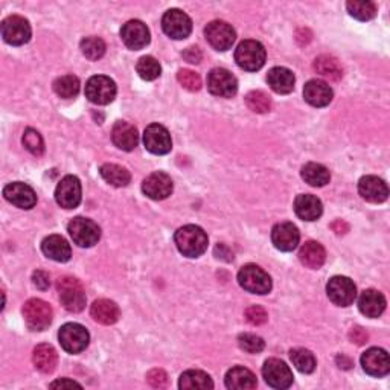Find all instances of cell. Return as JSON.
Listing matches in <instances>:
<instances>
[{
    "label": "cell",
    "mask_w": 390,
    "mask_h": 390,
    "mask_svg": "<svg viewBox=\"0 0 390 390\" xmlns=\"http://www.w3.org/2000/svg\"><path fill=\"white\" fill-rule=\"evenodd\" d=\"M179 252L188 258H199L208 249V235L201 228L188 224L180 228L174 235Z\"/></svg>",
    "instance_id": "cell-1"
},
{
    "label": "cell",
    "mask_w": 390,
    "mask_h": 390,
    "mask_svg": "<svg viewBox=\"0 0 390 390\" xmlns=\"http://www.w3.org/2000/svg\"><path fill=\"white\" fill-rule=\"evenodd\" d=\"M61 305L71 313H80L85 307V291L83 284L75 278H61L57 284Z\"/></svg>",
    "instance_id": "cell-2"
},
{
    "label": "cell",
    "mask_w": 390,
    "mask_h": 390,
    "mask_svg": "<svg viewBox=\"0 0 390 390\" xmlns=\"http://www.w3.org/2000/svg\"><path fill=\"white\" fill-rule=\"evenodd\" d=\"M266 49L256 40H244L235 51V61L241 69L256 72L266 64Z\"/></svg>",
    "instance_id": "cell-3"
},
{
    "label": "cell",
    "mask_w": 390,
    "mask_h": 390,
    "mask_svg": "<svg viewBox=\"0 0 390 390\" xmlns=\"http://www.w3.org/2000/svg\"><path fill=\"white\" fill-rule=\"evenodd\" d=\"M240 285L253 295H267L271 290V278L255 264L244 266L238 273Z\"/></svg>",
    "instance_id": "cell-4"
},
{
    "label": "cell",
    "mask_w": 390,
    "mask_h": 390,
    "mask_svg": "<svg viewBox=\"0 0 390 390\" xmlns=\"http://www.w3.org/2000/svg\"><path fill=\"white\" fill-rule=\"evenodd\" d=\"M52 308L42 299H29L23 305V317L31 331H45L52 324Z\"/></svg>",
    "instance_id": "cell-5"
},
{
    "label": "cell",
    "mask_w": 390,
    "mask_h": 390,
    "mask_svg": "<svg viewBox=\"0 0 390 390\" xmlns=\"http://www.w3.org/2000/svg\"><path fill=\"white\" fill-rule=\"evenodd\" d=\"M67 230L73 242L80 247H92L101 238V229L98 228V224L84 217L73 218L67 226Z\"/></svg>",
    "instance_id": "cell-6"
},
{
    "label": "cell",
    "mask_w": 390,
    "mask_h": 390,
    "mask_svg": "<svg viewBox=\"0 0 390 390\" xmlns=\"http://www.w3.org/2000/svg\"><path fill=\"white\" fill-rule=\"evenodd\" d=\"M61 348L69 354H80L89 346L90 336L87 329L80 324H66L58 333Z\"/></svg>",
    "instance_id": "cell-7"
},
{
    "label": "cell",
    "mask_w": 390,
    "mask_h": 390,
    "mask_svg": "<svg viewBox=\"0 0 390 390\" xmlns=\"http://www.w3.org/2000/svg\"><path fill=\"white\" fill-rule=\"evenodd\" d=\"M85 96L90 102L98 105L110 104L116 96V84L109 76H92L85 84Z\"/></svg>",
    "instance_id": "cell-8"
},
{
    "label": "cell",
    "mask_w": 390,
    "mask_h": 390,
    "mask_svg": "<svg viewBox=\"0 0 390 390\" xmlns=\"http://www.w3.org/2000/svg\"><path fill=\"white\" fill-rule=\"evenodd\" d=\"M31 25L20 16H9L2 22V37L8 45L22 46L31 40Z\"/></svg>",
    "instance_id": "cell-9"
},
{
    "label": "cell",
    "mask_w": 390,
    "mask_h": 390,
    "mask_svg": "<svg viewBox=\"0 0 390 390\" xmlns=\"http://www.w3.org/2000/svg\"><path fill=\"white\" fill-rule=\"evenodd\" d=\"M326 292L333 304L338 307H349L350 304H354L357 297V287L354 280L346 276H334L328 282Z\"/></svg>",
    "instance_id": "cell-10"
},
{
    "label": "cell",
    "mask_w": 390,
    "mask_h": 390,
    "mask_svg": "<svg viewBox=\"0 0 390 390\" xmlns=\"http://www.w3.org/2000/svg\"><path fill=\"white\" fill-rule=\"evenodd\" d=\"M162 28L165 34L174 40H184L192 32V22L189 16L180 9H170L162 18Z\"/></svg>",
    "instance_id": "cell-11"
},
{
    "label": "cell",
    "mask_w": 390,
    "mask_h": 390,
    "mask_svg": "<svg viewBox=\"0 0 390 390\" xmlns=\"http://www.w3.org/2000/svg\"><path fill=\"white\" fill-rule=\"evenodd\" d=\"M83 191L81 182L75 175H66L61 182L57 184L55 200L64 209H75L81 203Z\"/></svg>",
    "instance_id": "cell-12"
},
{
    "label": "cell",
    "mask_w": 390,
    "mask_h": 390,
    "mask_svg": "<svg viewBox=\"0 0 390 390\" xmlns=\"http://www.w3.org/2000/svg\"><path fill=\"white\" fill-rule=\"evenodd\" d=\"M204 35L209 45L217 49V51H228L233 46L237 40V32L228 22L215 20L211 22L206 29H204Z\"/></svg>",
    "instance_id": "cell-13"
},
{
    "label": "cell",
    "mask_w": 390,
    "mask_h": 390,
    "mask_svg": "<svg viewBox=\"0 0 390 390\" xmlns=\"http://www.w3.org/2000/svg\"><path fill=\"white\" fill-rule=\"evenodd\" d=\"M208 89L220 98H232L238 92V81L228 69H212L208 75Z\"/></svg>",
    "instance_id": "cell-14"
},
{
    "label": "cell",
    "mask_w": 390,
    "mask_h": 390,
    "mask_svg": "<svg viewBox=\"0 0 390 390\" xmlns=\"http://www.w3.org/2000/svg\"><path fill=\"white\" fill-rule=\"evenodd\" d=\"M266 383L273 389H288L292 384V372L287 363L278 358H270L262 366Z\"/></svg>",
    "instance_id": "cell-15"
},
{
    "label": "cell",
    "mask_w": 390,
    "mask_h": 390,
    "mask_svg": "<svg viewBox=\"0 0 390 390\" xmlns=\"http://www.w3.org/2000/svg\"><path fill=\"white\" fill-rule=\"evenodd\" d=\"M145 148L153 154H168L172 148V141L170 131L160 124H151L143 133Z\"/></svg>",
    "instance_id": "cell-16"
},
{
    "label": "cell",
    "mask_w": 390,
    "mask_h": 390,
    "mask_svg": "<svg viewBox=\"0 0 390 390\" xmlns=\"http://www.w3.org/2000/svg\"><path fill=\"white\" fill-rule=\"evenodd\" d=\"M121 38L131 51H141L150 43V29L141 20H130L122 26Z\"/></svg>",
    "instance_id": "cell-17"
},
{
    "label": "cell",
    "mask_w": 390,
    "mask_h": 390,
    "mask_svg": "<svg viewBox=\"0 0 390 390\" xmlns=\"http://www.w3.org/2000/svg\"><path fill=\"white\" fill-rule=\"evenodd\" d=\"M142 191L151 200H165L172 194V180L165 172H153L143 180Z\"/></svg>",
    "instance_id": "cell-18"
},
{
    "label": "cell",
    "mask_w": 390,
    "mask_h": 390,
    "mask_svg": "<svg viewBox=\"0 0 390 390\" xmlns=\"http://www.w3.org/2000/svg\"><path fill=\"white\" fill-rule=\"evenodd\" d=\"M5 199L20 209H32L37 203V195L34 189L22 182L9 183L4 189Z\"/></svg>",
    "instance_id": "cell-19"
},
{
    "label": "cell",
    "mask_w": 390,
    "mask_h": 390,
    "mask_svg": "<svg viewBox=\"0 0 390 390\" xmlns=\"http://www.w3.org/2000/svg\"><path fill=\"white\" fill-rule=\"evenodd\" d=\"M300 233L292 223H279L271 230V241L280 252H292L299 244Z\"/></svg>",
    "instance_id": "cell-20"
},
{
    "label": "cell",
    "mask_w": 390,
    "mask_h": 390,
    "mask_svg": "<svg viewBox=\"0 0 390 390\" xmlns=\"http://www.w3.org/2000/svg\"><path fill=\"white\" fill-rule=\"evenodd\" d=\"M362 366L369 375L384 377L390 370L389 354L382 348H370L362 355Z\"/></svg>",
    "instance_id": "cell-21"
},
{
    "label": "cell",
    "mask_w": 390,
    "mask_h": 390,
    "mask_svg": "<svg viewBox=\"0 0 390 390\" xmlns=\"http://www.w3.org/2000/svg\"><path fill=\"white\" fill-rule=\"evenodd\" d=\"M358 192L369 203H383L389 197V189L384 180L375 175H366L358 182Z\"/></svg>",
    "instance_id": "cell-22"
},
{
    "label": "cell",
    "mask_w": 390,
    "mask_h": 390,
    "mask_svg": "<svg viewBox=\"0 0 390 390\" xmlns=\"http://www.w3.org/2000/svg\"><path fill=\"white\" fill-rule=\"evenodd\" d=\"M112 141L122 151H133L139 143V133L134 125L118 121L113 125Z\"/></svg>",
    "instance_id": "cell-23"
},
{
    "label": "cell",
    "mask_w": 390,
    "mask_h": 390,
    "mask_svg": "<svg viewBox=\"0 0 390 390\" xmlns=\"http://www.w3.org/2000/svg\"><path fill=\"white\" fill-rule=\"evenodd\" d=\"M305 101L313 107H326L333 101V89L321 80H311L304 87Z\"/></svg>",
    "instance_id": "cell-24"
},
{
    "label": "cell",
    "mask_w": 390,
    "mask_h": 390,
    "mask_svg": "<svg viewBox=\"0 0 390 390\" xmlns=\"http://www.w3.org/2000/svg\"><path fill=\"white\" fill-rule=\"evenodd\" d=\"M358 308L366 317H379L386 309V299L378 290H365L358 299Z\"/></svg>",
    "instance_id": "cell-25"
},
{
    "label": "cell",
    "mask_w": 390,
    "mask_h": 390,
    "mask_svg": "<svg viewBox=\"0 0 390 390\" xmlns=\"http://www.w3.org/2000/svg\"><path fill=\"white\" fill-rule=\"evenodd\" d=\"M295 211L300 220L316 221L320 218L321 212H324V206H321V201L316 195L302 194L295 200Z\"/></svg>",
    "instance_id": "cell-26"
},
{
    "label": "cell",
    "mask_w": 390,
    "mask_h": 390,
    "mask_svg": "<svg viewBox=\"0 0 390 390\" xmlns=\"http://www.w3.org/2000/svg\"><path fill=\"white\" fill-rule=\"evenodd\" d=\"M42 250L49 259L57 262H67L72 256L69 242L60 235H49L42 242Z\"/></svg>",
    "instance_id": "cell-27"
},
{
    "label": "cell",
    "mask_w": 390,
    "mask_h": 390,
    "mask_svg": "<svg viewBox=\"0 0 390 390\" xmlns=\"http://www.w3.org/2000/svg\"><path fill=\"white\" fill-rule=\"evenodd\" d=\"M267 83L271 87L273 92L279 95H287L295 89L296 78L287 67H273L267 75Z\"/></svg>",
    "instance_id": "cell-28"
},
{
    "label": "cell",
    "mask_w": 390,
    "mask_h": 390,
    "mask_svg": "<svg viewBox=\"0 0 390 390\" xmlns=\"http://www.w3.org/2000/svg\"><path fill=\"white\" fill-rule=\"evenodd\" d=\"M90 314L98 324L113 325L119 320L121 311H119V307L116 305L113 300L98 299L93 302V305L90 308Z\"/></svg>",
    "instance_id": "cell-29"
},
{
    "label": "cell",
    "mask_w": 390,
    "mask_h": 390,
    "mask_svg": "<svg viewBox=\"0 0 390 390\" xmlns=\"http://www.w3.org/2000/svg\"><path fill=\"white\" fill-rule=\"evenodd\" d=\"M299 259L305 267L317 270V268H320L321 266L325 264L326 252H325L324 246H321L320 242L308 241V242L304 244V246L300 247Z\"/></svg>",
    "instance_id": "cell-30"
},
{
    "label": "cell",
    "mask_w": 390,
    "mask_h": 390,
    "mask_svg": "<svg viewBox=\"0 0 390 390\" xmlns=\"http://www.w3.org/2000/svg\"><path fill=\"white\" fill-rule=\"evenodd\" d=\"M226 386L232 390H252L258 386V382L252 370L237 366L232 367L226 374Z\"/></svg>",
    "instance_id": "cell-31"
},
{
    "label": "cell",
    "mask_w": 390,
    "mask_h": 390,
    "mask_svg": "<svg viewBox=\"0 0 390 390\" xmlns=\"http://www.w3.org/2000/svg\"><path fill=\"white\" fill-rule=\"evenodd\" d=\"M34 366L42 374H52L58 365V354L52 345H38L32 354Z\"/></svg>",
    "instance_id": "cell-32"
},
{
    "label": "cell",
    "mask_w": 390,
    "mask_h": 390,
    "mask_svg": "<svg viewBox=\"0 0 390 390\" xmlns=\"http://www.w3.org/2000/svg\"><path fill=\"white\" fill-rule=\"evenodd\" d=\"M302 179H304L308 184H311V187L321 188L329 183L331 174L324 165L309 162L304 168H302Z\"/></svg>",
    "instance_id": "cell-33"
},
{
    "label": "cell",
    "mask_w": 390,
    "mask_h": 390,
    "mask_svg": "<svg viewBox=\"0 0 390 390\" xmlns=\"http://www.w3.org/2000/svg\"><path fill=\"white\" fill-rule=\"evenodd\" d=\"M179 387L188 390H208L213 387V383L212 378L203 370H187L180 377Z\"/></svg>",
    "instance_id": "cell-34"
},
{
    "label": "cell",
    "mask_w": 390,
    "mask_h": 390,
    "mask_svg": "<svg viewBox=\"0 0 390 390\" xmlns=\"http://www.w3.org/2000/svg\"><path fill=\"white\" fill-rule=\"evenodd\" d=\"M100 172H101V177L107 183H110L112 187H116V188H124L131 180L130 172L126 171L125 168L119 167V165H114V163L102 165Z\"/></svg>",
    "instance_id": "cell-35"
},
{
    "label": "cell",
    "mask_w": 390,
    "mask_h": 390,
    "mask_svg": "<svg viewBox=\"0 0 390 390\" xmlns=\"http://www.w3.org/2000/svg\"><path fill=\"white\" fill-rule=\"evenodd\" d=\"M314 71L325 76L329 81H338L343 76V71H341L340 63L334 57L329 55H320L314 61Z\"/></svg>",
    "instance_id": "cell-36"
},
{
    "label": "cell",
    "mask_w": 390,
    "mask_h": 390,
    "mask_svg": "<svg viewBox=\"0 0 390 390\" xmlns=\"http://www.w3.org/2000/svg\"><path fill=\"white\" fill-rule=\"evenodd\" d=\"M290 358L295 367L302 374H311L314 372V369L317 366L316 363V357L308 349L304 348H296L290 353Z\"/></svg>",
    "instance_id": "cell-37"
},
{
    "label": "cell",
    "mask_w": 390,
    "mask_h": 390,
    "mask_svg": "<svg viewBox=\"0 0 390 390\" xmlns=\"http://www.w3.org/2000/svg\"><path fill=\"white\" fill-rule=\"evenodd\" d=\"M54 90L58 96L64 98V100H71V98H75L78 92H80V80L73 75L57 78L54 83Z\"/></svg>",
    "instance_id": "cell-38"
},
{
    "label": "cell",
    "mask_w": 390,
    "mask_h": 390,
    "mask_svg": "<svg viewBox=\"0 0 390 390\" xmlns=\"http://www.w3.org/2000/svg\"><path fill=\"white\" fill-rule=\"evenodd\" d=\"M349 14L355 17L357 20H370L377 14V5L374 2H367V0H350L346 4Z\"/></svg>",
    "instance_id": "cell-39"
},
{
    "label": "cell",
    "mask_w": 390,
    "mask_h": 390,
    "mask_svg": "<svg viewBox=\"0 0 390 390\" xmlns=\"http://www.w3.org/2000/svg\"><path fill=\"white\" fill-rule=\"evenodd\" d=\"M136 71H138L142 80L153 81L160 76L162 67L154 57H142L138 61V66H136Z\"/></svg>",
    "instance_id": "cell-40"
},
{
    "label": "cell",
    "mask_w": 390,
    "mask_h": 390,
    "mask_svg": "<svg viewBox=\"0 0 390 390\" xmlns=\"http://www.w3.org/2000/svg\"><path fill=\"white\" fill-rule=\"evenodd\" d=\"M81 52L90 61L100 60L105 54V43L100 37H85L81 42Z\"/></svg>",
    "instance_id": "cell-41"
},
{
    "label": "cell",
    "mask_w": 390,
    "mask_h": 390,
    "mask_svg": "<svg viewBox=\"0 0 390 390\" xmlns=\"http://www.w3.org/2000/svg\"><path fill=\"white\" fill-rule=\"evenodd\" d=\"M246 104L252 112L255 113H267L271 109L270 96L262 90H252L246 96Z\"/></svg>",
    "instance_id": "cell-42"
},
{
    "label": "cell",
    "mask_w": 390,
    "mask_h": 390,
    "mask_svg": "<svg viewBox=\"0 0 390 390\" xmlns=\"http://www.w3.org/2000/svg\"><path fill=\"white\" fill-rule=\"evenodd\" d=\"M23 145L25 148L34 154V155H42L45 153V142H43V138L42 134L38 133L37 130L34 129H26L25 133H23Z\"/></svg>",
    "instance_id": "cell-43"
},
{
    "label": "cell",
    "mask_w": 390,
    "mask_h": 390,
    "mask_svg": "<svg viewBox=\"0 0 390 390\" xmlns=\"http://www.w3.org/2000/svg\"><path fill=\"white\" fill-rule=\"evenodd\" d=\"M238 345L242 350H246L249 354H259L261 350L266 348L264 340L255 334H249V333L241 334L238 337Z\"/></svg>",
    "instance_id": "cell-44"
},
{
    "label": "cell",
    "mask_w": 390,
    "mask_h": 390,
    "mask_svg": "<svg viewBox=\"0 0 390 390\" xmlns=\"http://www.w3.org/2000/svg\"><path fill=\"white\" fill-rule=\"evenodd\" d=\"M177 80L182 84V87L189 92H197L201 89V78L199 73H195L189 69H182L177 73Z\"/></svg>",
    "instance_id": "cell-45"
},
{
    "label": "cell",
    "mask_w": 390,
    "mask_h": 390,
    "mask_svg": "<svg viewBox=\"0 0 390 390\" xmlns=\"http://www.w3.org/2000/svg\"><path fill=\"white\" fill-rule=\"evenodd\" d=\"M244 316H246V320L249 321L250 325H253V326L264 325L266 321L268 320V314L266 313V309L262 308V307H258V305L249 307L246 309V314H244Z\"/></svg>",
    "instance_id": "cell-46"
},
{
    "label": "cell",
    "mask_w": 390,
    "mask_h": 390,
    "mask_svg": "<svg viewBox=\"0 0 390 390\" xmlns=\"http://www.w3.org/2000/svg\"><path fill=\"white\" fill-rule=\"evenodd\" d=\"M146 382H148L153 387H167L168 384V375L165 370L162 369H153L148 372V375H146Z\"/></svg>",
    "instance_id": "cell-47"
},
{
    "label": "cell",
    "mask_w": 390,
    "mask_h": 390,
    "mask_svg": "<svg viewBox=\"0 0 390 390\" xmlns=\"http://www.w3.org/2000/svg\"><path fill=\"white\" fill-rule=\"evenodd\" d=\"M32 282H34V285L38 288V290H47L49 285H51V278H49V275L46 271L43 270H37L34 271V275H32Z\"/></svg>",
    "instance_id": "cell-48"
},
{
    "label": "cell",
    "mask_w": 390,
    "mask_h": 390,
    "mask_svg": "<svg viewBox=\"0 0 390 390\" xmlns=\"http://www.w3.org/2000/svg\"><path fill=\"white\" fill-rule=\"evenodd\" d=\"M183 58L191 64H199L203 58V54L197 46H191L183 52Z\"/></svg>",
    "instance_id": "cell-49"
},
{
    "label": "cell",
    "mask_w": 390,
    "mask_h": 390,
    "mask_svg": "<svg viewBox=\"0 0 390 390\" xmlns=\"http://www.w3.org/2000/svg\"><path fill=\"white\" fill-rule=\"evenodd\" d=\"M51 389H73V387H78V389H81V384L80 383H76V382H72V379H58V382H54L51 386H49Z\"/></svg>",
    "instance_id": "cell-50"
},
{
    "label": "cell",
    "mask_w": 390,
    "mask_h": 390,
    "mask_svg": "<svg viewBox=\"0 0 390 390\" xmlns=\"http://www.w3.org/2000/svg\"><path fill=\"white\" fill-rule=\"evenodd\" d=\"M350 338H353V341H355L357 345H363L367 340V333L362 328H354L353 331H350Z\"/></svg>",
    "instance_id": "cell-51"
},
{
    "label": "cell",
    "mask_w": 390,
    "mask_h": 390,
    "mask_svg": "<svg viewBox=\"0 0 390 390\" xmlns=\"http://www.w3.org/2000/svg\"><path fill=\"white\" fill-rule=\"evenodd\" d=\"M333 230L337 233V235H345V233L349 230V226L345 223V221H341V220H337L333 223Z\"/></svg>",
    "instance_id": "cell-52"
},
{
    "label": "cell",
    "mask_w": 390,
    "mask_h": 390,
    "mask_svg": "<svg viewBox=\"0 0 390 390\" xmlns=\"http://www.w3.org/2000/svg\"><path fill=\"white\" fill-rule=\"evenodd\" d=\"M215 253H217V258L224 259V255H226V256H228V261H232V259H233V253H232L226 246H224V244H218L217 249H215Z\"/></svg>",
    "instance_id": "cell-53"
},
{
    "label": "cell",
    "mask_w": 390,
    "mask_h": 390,
    "mask_svg": "<svg viewBox=\"0 0 390 390\" xmlns=\"http://www.w3.org/2000/svg\"><path fill=\"white\" fill-rule=\"evenodd\" d=\"M337 363H338V365H340V363H345L343 369H349L350 366H353V362H350V360L346 358L345 355H338V357H337Z\"/></svg>",
    "instance_id": "cell-54"
}]
</instances>
